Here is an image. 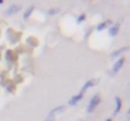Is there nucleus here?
Instances as JSON below:
<instances>
[{
  "mask_svg": "<svg viewBox=\"0 0 130 121\" xmlns=\"http://www.w3.org/2000/svg\"><path fill=\"white\" fill-rule=\"evenodd\" d=\"M84 96H85V93H82V92L80 91L77 95H75V96H72V97H71V100L68 101V105H70V106H75V105H77V103L82 100V97H84Z\"/></svg>",
  "mask_w": 130,
  "mask_h": 121,
  "instance_id": "20e7f679",
  "label": "nucleus"
},
{
  "mask_svg": "<svg viewBox=\"0 0 130 121\" xmlns=\"http://www.w3.org/2000/svg\"><path fill=\"white\" fill-rule=\"evenodd\" d=\"M19 10H20V5H11V6H9V8L5 10V14H6V15H13V14L18 13Z\"/></svg>",
  "mask_w": 130,
  "mask_h": 121,
  "instance_id": "423d86ee",
  "label": "nucleus"
},
{
  "mask_svg": "<svg viewBox=\"0 0 130 121\" xmlns=\"http://www.w3.org/2000/svg\"><path fill=\"white\" fill-rule=\"evenodd\" d=\"M44 121H45V120H44Z\"/></svg>",
  "mask_w": 130,
  "mask_h": 121,
  "instance_id": "dca6fc26",
  "label": "nucleus"
},
{
  "mask_svg": "<svg viewBox=\"0 0 130 121\" xmlns=\"http://www.w3.org/2000/svg\"><path fill=\"white\" fill-rule=\"evenodd\" d=\"M4 3V0H0V4H3Z\"/></svg>",
  "mask_w": 130,
  "mask_h": 121,
  "instance_id": "2eb2a0df",
  "label": "nucleus"
},
{
  "mask_svg": "<svg viewBox=\"0 0 130 121\" xmlns=\"http://www.w3.org/2000/svg\"><path fill=\"white\" fill-rule=\"evenodd\" d=\"M105 121H112V120H111V119H106Z\"/></svg>",
  "mask_w": 130,
  "mask_h": 121,
  "instance_id": "4468645a",
  "label": "nucleus"
},
{
  "mask_svg": "<svg viewBox=\"0 0 130 121\" xmlns=\"http://www.w3.org/2000/svg\"><path fill=\"white\" fill-rule=\"evenodd\" d=\"M119 29H120V24H114V25L110 27V29H109V34H110L111 37H115V36H118Z\"/></svg>",
  "mask_w": 130,
  "mask_h": 121,
  "instance_id": "0eeeda50",
  "label": "nucleus"
},
{
  "mask_svg": "<svg viewBox=\"0 0 130 121\" xmlns=\"http://www.w3.org/2000/svg\"><path fill=\"white\" fill-rule=\"evenodd\" d=\"M100 101H101L100 93H95V95L91 97V100H90V102H88V105H87V112H88V114L93 112V111L96 110V107L100 105Z\"/></svg>",
  "mask_w": 130,
  "mask_h": 121,
  "instance_id": "f257e3e1",
  "label": "nucleus"
},
{
  "mask_svg": "<svg viewBox=\"0 0 130 121\" xmlns=\"http://www.w3.org/2000/svg\"><path fill=\"white\" fill-rule=\"evenodd\" d=\"M126 50H129V47H123V48H120V49H116V50H114V52L111 53V57H112V58H116V57H119L120 54H123V53L126 52Z\"/></svg>",
  "mask_w": 130,
  "mask_h": 121,
  "instance_id": "1a4fd4ad",
  "label": "nucleus"
},
{
  "mask_svg": "<svg viewBox=\"0 0 130 121\" xmlns=\"http://www.w3.org/2000/svg\"><path fill=\"white\" fill-rule=\"evenodd\" d=\"M112 25V22L111 20H105V22H102L101 24H99L97 27H96V29L97 30H104V29H106V28H109V27H111Z\"/></svg>",
  "mask_w": 130,
  "mask_h": 121,
  "instance_id": "6e6552de",
  "label": "nucleus"
},
{
  "mask_svg": "<svg viewBox=\"0 0 130 121\" xmlns=\"http://www.w3.org/2000/svg\"><path fill=\"white\" fill-rule=\"evenodd\" d=\"M64 110H66V106H58V107L52 109V110L48 112V115H47V120L45 121H54L56 120V116L63 114Z\"/></svg>",
  "mask_w": 130,
  "mask_h": 121,
  "instance_id": "f03ea898",
  "label": "nucleus"
},
{
  "mask_svg": "<svg viewBox=\"0 0 130 121\" xmlns=\"http://www.w3.org/2000/svg\"><path fill=\"white\" fill-rule=\"evenodd\" d=\"M85 18H86V15H85V14H82V15H80V16L77 18V22H78V23H82V22L85 20Z\"/></svg>",
  "mask_w": 130,
  "mask_h": 121,
  "instance_id": "f8f14e48",
  "label": "nucleus"
},
{
  "mask_svg": "<svg viewBox=\"0 0 130 121\" xmlns=\"http://www.w3.org/2000/svg\"><path fill=\"white\" fill-rule=\"evenodd\" d=\"M124 62H125V58H119L115 63H114V66H112V70H111V72H112V75H116L121 68H123V66H124Z\"/></svg>",
  "mask_w": 130,
  "mask_h": 121,
  "instance_id": "7ed1b4c3",
  "label": "nucleus"
},
{
  "mask_svg": "<svg viewBox=\"0 0 130 121\" xmlns=\"http://www.w3.org/2000/svg\"><path fill=\"white\" fill-rule=\"evenodd\" d=\"M121 106H123V101H121V98H120L119 96H116V97H115V110H114V116H116V115L120 112Z\"/></svg>",
  "mask_w": 130,
  "mask_h": 121,
  "instance_id": "39448f33",
  "label": "nucleus"
},
{
  "mask_svg": "<svg viewBox=\"0 0 130 121\" xmlns=\"http://www.w3.org/2000/svg\"><path fill=\"white\" fill-rule=\"evenodd\" d=\"M59 11V9H57V8H54V9H49L48 10V14H51V15H53V14H57Z\"/></svg>",
  "mask_w": 130,
  "mask_h": 121,
  "instance_id": "9b49d317",
  "label": "nucleus"
},
{
  "mask_svg": "<svg viewBox=\"0 0 130 121\" xmlns=\"http://www.w3.org/2000/svg\"><path fill=\"white\" fill-rule=\"evenodd\" d=\"M126 117H128V119L130 120V109L128 110V112H126Z\"/></svg>",
  "mask_w": 130,
  "mask_h": 121,
  "instance_id": "ddd939ff",
  "label": "nucleus"
},
{
  "mask_svg": "<svg viewBox=\"0 0 130 121\" xmlns=\"http://www.w3.org/2000/svg\"><path fill=\"white\" fill-rule=\"evenodd\" d=\"M33 10H34V6L32 5V6H30L29 9H27V11L24 13V15H23V18H24V19H27V18H28V16H29V15L32 14V11H33Z\"/></svg>",
  "mask_w": 130,
  "mask_h": 121,
  "instance_id": "9d476101",
  "label": "nucleus"
}]
</instances>
